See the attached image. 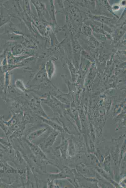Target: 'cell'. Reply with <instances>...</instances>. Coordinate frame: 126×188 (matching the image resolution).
Instances as JSON below:
<instances>
[{"label":"cell","instance_id":"obj_1","mask_svg":"<svg viewBox=\"0 0 126 188\" xmlns=\"http://www.w3.org/2000/svg\"><path fill=\"white\" fill-rule=\"evenodd\" d=\"M27 141L31 149L35 155L39 156L41 158L48 160L45 154L38 146L31 143L28 140Z\"/></svg>","mask_w":126,"mask_h":188},{"label":"cell","instance_id":"obj_2","mask_svg":"<svg viewBox=\"0 0 126 188\" xmlns=\"http://www.w3.org/2000/svg\"><path fill=\"white\" fill-rule=\"evenodd\" d=\"M57 134L55 133H52L47 137L43 142L44 148H48L52 146L55 140Z\"/></svg>","mask_w":126,"mask_h":188},{"label":"cell","instance_id":"obj_3","mask_svg":"<svg viewBox=\"0 0 126 188\" xmlns=\"http://www.w3.org/2000/svg\"><path fill=\"white\" fill-rule=\"evenodd\" d=\"M46 130V128H43L35 131L27 136V139L31 141L35 138H38Z\"/></svg>","mask_w":126,"mask_h":188}]
</instances>
